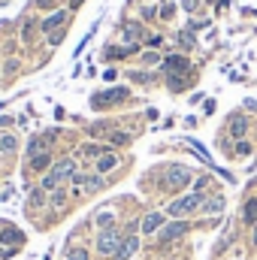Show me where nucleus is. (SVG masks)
<instances>
[{
  "label": "nucleus",
  "instance_id": "obj_2",
  "mask_svg": "<svg viewBox=\"0 0 257 260\" xmlns=\"http://www.w3.org/2000/svg\"><path fill=\"white\" fill-rule=\"evenodd\" d=\"M121 233L115 230V227H109V230H103L100 236H97V251L100 254H106V257H115L118 254V248H121Z\"/></svg>",
  "mask_w": 257,
  "mask_h": 260
},
{
  "label": "nucleus",
  "instance_id": "obj_36",
  "mask_svg": "<svg viewBox=\"0 0 257 260\" xmlns=\"http://www.w3.org/2000/svg\"><path fill=\"white\" fill-rule=\"evenodd\" d=\"M12 251H15V248H0V260H3V257H9Z\"/></svg>",
  "mask_w": 257,
  "mask_h": 260
},
{
  "label": "nucleus",
  "instance_id": "obj_37",
  "mask_svg": "<svg viewBox=\"0 0 257 260\" xmlns=\"http://www.w3.org/2000/svg\"><path fill=\"white\" fill-rule=\"evenodd\" d=\"M36 6H42V9H45V6H52V0H36Z\"/></svg>",
  "mask_w": 257,
  "mask_h": 260
},
{
  "label": "nucleus",
  "instance_id": "obj_18",
  "mask_svg": "<svg viewBox=\"0 0 257 260\" xmlns=\"http://www.w3.org/2000/svg\"><path fill=\"white\" fill-rule=\"evenodd\" d=\"M112 221H115V215H112V212H106V209H103V212H97V227H103V230H106V227H112Z\"/></svg>",
  "mask_w": 257,
  "mask_h": 260
},
{
  "label": "nucleus",
  "instance_id": "obj_17",
  "mask_svg": "<svg viewBox=\"0 0 257 260\" xmlns=\"http://www.w3.org/2000/svg\"><path fill=\"white\" fill-rule=\"evenodd\" d=\"M48 164H52V154H48V151H42V154L30 158V170H36V173H39V170H45Z\"/></svg>",
  "mask_w": 257,
  "mask_h": 260
},
{
  "label": "nucleus",
  "instance_id": "obj_13",
  "mask_svg": "<svg viewBox=\"0 0 257 260\" xmlns=\"http://www.w3.org/2000/svg\"><path fill=\"white\" fill-rule=\"evenodd\" d=\"M200 209H203L206 215H215V212H221V209H224V197H221V194H215L212 200H203V206H200Z\"/></svg>",
  "mask_w": 257,
  "mask_h": 260
},
{
  "label": "nucleus",
  "instance_id": "obj_10",
  "mask_svg": "<svg viewBox=\"0 0 257 260\" xmlns=\"http://www.w3.org/2000/svg\"><path fill=\"white\" fill-rule=\"evenodd\" d=\"M64 21H67V12H64V9H58V12H52V15H48V18H45V21H42L39 27H42L45 33H55V30H58V27H61Z\"/></svg>",
  "mask_w": 257,
  "mask_h": 260
},
{
  "label": "nucleus",
  "instance_id": "obj_25",
  "mask_svg": "<svg viewBox=\"0 0 257 260\" xmlns=\"http://www.w3.org/2000/svg\"><path fill=\"white\" fill-rule=\"evenodd\" d=\"M42 203H45V191L39 188V191H33V194H30V206H42Z\"/></svg>",
  "mask_w": 257,
  "mask_h": 260
},
{
  "label": "nucleus",
  "instance_id": "obj_28",
  "mask_svg": "<svg viewBox=\"0 0 257 260\" xmlns=\"http://www.w3.org/2000/svg\"><path fill=\"white\" fill-rule=\"evenodd\" d=\"M236 154H242V158H245V154H251V145H248L245 139H239V142H236Z\"/></svg>",
  "mask_w": 257,
  "mask_h": 260
},
{
  "label": "nucleus",
  "instance_id": "obj_12",
  "mask_svg": "<svg viewBox=\"0 0 257 260\" xmlns=\"http://www.w3.org/2000/svg\"><path fill=\"white\" fill-rule=\"evenodd\" d=\"M73 182H76V185H85V191L103 188V179H100V176H73Z\"/></svg>",
  "mask_w": 257,
  "mask_h": 260
},
{
  "label": "nucleus",
  "instance_id": "obj_4",
  "mask_svg": "<svg viewBox=\"0 0 257 260\" xmlns=\"http://www.w3.org/2000/svg\"><path fill=\"white\" fill-rule=\"evenodd\" d=\"M48 176L61 185V182H67V179H73V176H76V164H73L70 158H64V161H58V164L52 167V173H48Z\"/></svg>",
  "mask_w": 257,
  "mask_h": 260
},
{
  "label": "nucleus",
  "instance_id": "obj_5",
  "mask_svg": "<svg viewBox=\"0 0 257 260\" xmlns=\"http://www.w3.org/2000/svg\"><path fill=\"white\" fill-rule=\"evenodd\" d=\"M127 97H130L127 88H112V91H106V94H97V97H94V106L100 109L103 103H124Z\"/></svg>",
  "mask_w": 257,
  "mask_h": 260
},
{
  "label": "nucleus",
  "instance_id": "obj_27",
  "mask_svg": "<svg viewBox=\"0 0 257 260\" xmlns=\"http://www.w3.org/2000/svg\"><path fill=\"white\" fill-rule=\"evenodd\" d=\"M82 154H88V158H97V154H103V145H85V148H82Z\"/></svg>",
  "mask_w": 257,
  "mask_h": 260
},
{
  "label": "nucleus",
  "instance_id": "obj_29",
  "mask_svg": "<svg viewBox=\"0 0 257 260\" xmlns=\"http://www.w3.org/2000/svg\"><path fill=\"white\" fill-rule=\"evenodd\" d=\"M64 203H67V194H64V191H55V197H52V206H58V209H61Z\"/></svg>",
  "mask_w": 257,
  "mask_h": 260
},
{
  "label": "nucleus",
  "instance_id": "obj_16",
  "mask_svg": "<svg viewBox=\"0 0 257 260\" xmlns=\"http://www.w3.org/2000/svg\"><path fill=\"white\" fill-rule=\"evenodd\" d=\"M245 130H248V121H245V118H233V121H230V133H233L236 139H242Z\"/></svg>",
  "mask_w": 257,
  "mask_h": 260
},
{
  "label": "nucleus",
  "instance_id": "obj_22",
  "mask_svg": "<svg viewBox=\"0 0 257 260\" xmlns=\"http://www.w3.org/2000/svg\"><path fill=\"white\" fill-rule=\"evenodd\" d=\"M0 151H6V154L15 151V136H3V139H0Z\"/></svg>",
  "mask_w": 257,
  "mask_h": 260
},
{
  "label": "nucleus",
  "instance_id": "obj_23",
  "mask_svg": "<svg viewBox=\"0 0 257 260\" xmlns=\"http://www.w3.org/2000/svg\"><path fill=\"white\" fill-rule=\"evenodd\" d=\"M21 39H24V42L33 39V21H24V27H21Z\"/></svg>",
  "mask_w": 257,
  "mask_h": 260
},
{
  "label": "nucleus",
  "instance_id": "obj_38",
  "mask_svg": "<svg viewBox=\"0 0 257 260\" xmlns=\"http://www.w3.org/2000/svg\"><path fill=\"white\" fill-rule=\"evenodd\" d=\"M251 242H254V245H257V224H254V227H251Z\"/></svg>",
  "mask_w": 257,
  "mask_h": 260
},
{
  "label": "nucleus",
  "instance_id": "obj_9",
  "mask_svg": "<svg viewBox=\"0 0 257 260\" xmlns=\"http://www.w3.org/2000/svg\"><path fill=\"white\" fill-rule=\"evenodd\" d=\"M185 233H188V224H185V221L167 224V227L161 230V242H173V239H179V236H185Z\"/></svg>",
  "mask_w": 257,
  "mask_h": 260
},
{
  "label": "nucleus",
  "instance_id": "obj_33",
  "mask_svg": "<svg viewBox=\"0 0 257 260\" xmlns=\"http://www.w3.org/2000/svg\"><path fill=\"white\" fill-rule=\"evenodd\" d=\"M142 61H145V64H155V61H158V55H155V51H145V55H142Z\"/></svg>",
  "mask_w": 257,
  "mask_h": 260
},
{
  "label": "nucleus",
  "instance_id": "obj_30",
  "mask_svg": "<svg viewBox=\"0 0 257 260\" xmlns=\"http://www.w3.org/2000/svg\"><path fill=\"white\" fill-rule=\"evenodd\" d=\"M88 133H91V136H100V133H106V124H91Z\"/></svg>",
  "mask_w": 257,
  "mask_h": 260
},
{
  "label": "nucleus",
  "instance_id": "obj_24",
  "mask_svg": "<svg viewBox=\"0 0 257 260\" xmlns=\"http://www.w3.org/2000/svg\"><path fill=\"white\" fill-rule=\"evenodd\" d=\"M124 36H127V39H139V36H142V27H139V24H130V27L124 30Z\"/></svg>",
  "mask_w": 257,
  "mask_h": 260
},
{
  "label": "nucleus",
  "instance_id": "obj_6",
  "mask_svg": "<svg viewBox=\"0 0 257 260\" xmlns=\"http://www.w3.org/2000/svg\"><path fill=\"white\" fill-rule=\"evenodd\" d=\"M139 227H142V233H161V230L167 227V218H164L161 212H148Z\"/></svg>",
  "mask_w": 257,
  "mask_h": 260
},
{
  "label": "nucleus",
  "instance_id": "obj_19",
  "mask_svg": "<svg viewBox=\"0 0 257 260\" xmlns=\"http://www.w3.org/2000/svg\"><path fill=\"white\" fill-rule=\"evenodd\" d=\"M133 48H127V45H115V48H106V58H124V55H130Z\"/></svg>",
  "mask_w": 257,
  "mask_h": 260
},
{
  "label": "nucleus",
  "instance_id": "obj_35",
  "mask_svg": "<svg viewBox=\"0 0 257 260\" xmlns=\"http://www.w3.org/2000/svg\"><path fill=\"white\" fill-rule=\"evenodd\" d=\"M182 6H185L188 12H194V6H197V0H182Z\"/></svg>",
  "mask_w": 257,
  "mask_h": 260
},
{
  "label": "nucleus",
  "instance_id": "obj_7",
  "mask_svg": "<svg viewBox=\"0 0 257 260\" xmlns=\"http://www.w3.org/2000/svg\"><path fill=\"white\" fill-rule=\"evenodd\" d=\"M21 242H24V233L21 230H15V227L0 230V245L3 248H21Z\"/></svg>",
  "mask_w": 257,
  "mask_h": 260
},
{
  "label": "nucleus",
  "instance_id": "obj_1",
  "mask_svg": "<svg viewBox=\"0 0 257 260\" xmlns=\"http://www.w3.org/2000/svg\"><path fill=\"white\" fill-rule=\"evenodd\" d=\"M203 206V194H185V197H179V200H173L170 203V215L173 218H185V215H191V212H197Z\"/></svg>",
  "mask_w": 257,
  "mask_h": 260
},
{
  "label": "nucleus",
  "instance_id": "obj_34",
  "mask_svg": "<svg viewBox=\"0 0 257 260\" xmlns=\"http://www.w3.org/2000/svg\"><path fill=\"white\" fill-rule=\"evenodd\" d=\"M173 9H176V6H170V3H167V6H164V12H161V15H164V18H173Z\"/></svg>",
  "mask_w": 257,
  "mask_h": 260
},
{
  "label": "nucleus",
  "instance_id": "obj_20",
  "mask_svg": "<svg viewBox=\"0 0 257 260\" xmlns=\"http://www.w3.org/2000/svg\"><path fill=\"white\" fill-rule=\"evenodd\" d=\"M130 142V133H112L109 136V145H127Z\"/></svg>",
  "mask_w": 257,
  "mask_h": 260
},
{
  "label": "nucleus",
  "instance_id": "obj_32",
  "mask_svg": "<svg viewBox=\"0 0 257 260\" xmlns=\"http://www.w3.org/2000/svg\"><path fill=\"white\" fill-rule=\"evenodd\" d=\"M130 79H136V82H151L148 73H130Z\"/></svg>",
  "mask_w": 257,
  "mask_h": 260
},
{
  "label": "nucleus",
  "instance_id": "obj_8",
  "mask_svg": "<svg viewBox=\"0 0 257 260\" xmlns=\"http://www.w3.org/2000/svg\"><path fill=\"white\" fill-rule=\"evenodd\" d=\"M139 251V239L130 233V236H124V242H121V248H118V254H115V260H130L133 254Z\"/></svg>",
  "mask_w": 257,
  "mask_h": 260
},
{
  "label": "nucleus",
  "instance_id": "obj_26",
  "mask_svg": "<svg viewBox=\"0 0 257 260\" xmlns=\"http://www.w3.org/2000/svg\"><path fill=\"white\" fill-rule=\"evenodd\" d=\"M179 42H182L185 48H194V36H191V30H185V33H179Z\"/></svg>",
  "mask_w": 257,
  "mask_h": 260
},
{
  "label": "nucleus",
  "instance_id": "obj_3",
  "mask_svg": "<svg viewBox=\"0 0 257 260\" xmlns=\"http://www.w3.org/2000/svg\"><path fill=\"white\" fill-rule=\"evenodd\" d=\"M191 170L188 167H170L167 170V179H164V185L170 188V191H182V188H188L191 185Z\"/></svg>",
  "mask_w": 257,
  "mask_h": 260
},
{
  "label": "nucleus",
  "instance_id": "obj_14",
  "mask_svg": "<svg viewBox=\"0 0 257 260\" xmlns=\"http://www.w3.org/2000/svg\"><path fill=\"white\" fill-rule=\"evenodd\" d=\"M115 167H118V158H115L112 151H109V154H103V158L97 161V173H100V176H103V173H109V170H115Z\"/></svg>",
  "mask_w": 257,
  "mask_h": 260
},
{
  "label": "nucleus",
  "instance_id": "obj_21",
  "mask_svg": "<svg viewBox=\"0 0 257 260\" xmlns=\"http://www.w3.org/2000/svg\"><path fill=\"white\" fill-rule=\"evenodd\" d=\"M67 260H88V248H70Z\"/></svg>",
  "mask_w": 257,
  "mask_h": 260
},
{
  "label": "nucleus",
  "instance_id": "obj_39",
  "mask_svg": "<svg viewBox=\"0 0 257 260\" xmlns=\"http://www.w3.org/2000/svg\"><path fill=\"white\" fill-rule=\"evenodd\" d=\"M79 3H82V0H70V6H73V9H76V6H79Z\"/></svg>",
  "mask_w": 257,
  "mask_h": 260
},
{
  "label": "nucleus",
  "instance_id": "obj_11",
  "mask_svg": "<svg viewBox=\"0 0 257 260\" xmlns=\"http://www.w3.org/2000/svg\"><path fill=\"white\" fill-rule=\"evenodd\" d=\"M164 70H167L170 76H176L179 70H188V61H185L182 55H170V58L164 61Z\"/></svg>",
  "mask_w": 257,
  "mask_h": 260
},
{
  "label": "nucleus",
  "instance_id": "obj_15",
  "mask_svg": "<svg viewBox=\"0 0 257 260\" xmlns=\"http://www.w3.org/2000/svg\"><path fill=\"white\" fill-rule=\"evenodd\" d=\"M242 218H245L251 227L257 224V197H251V200L245 203V209H242Z\"/></svg>",
  "mask_w": 257,
  "mask_h": 260
},
{
  "label": "nucleus",
  "instance_id": "obj_31",
  "mask_svg": "<svg viewBox=\"0 0 257 260\" xmlns=\"http://www.w3.org/2000/svg\"><path fill=\"white\" fill-rule=\"evenodd\" d=\"M61 39H64V30H55V33H48V42H52V45H58Z\"/></svg>",
  "mask_w": 257,
  "mask_h": 260
}]
</instances>
